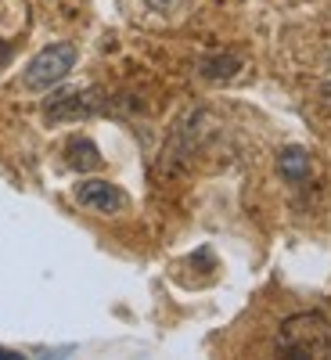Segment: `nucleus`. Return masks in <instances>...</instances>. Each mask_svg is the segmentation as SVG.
<instances>
[{
	"label": "nucleus",
	"mask_w": 331,
	"mask_h": 360,
	"mask_svg": "<svg viewBox=\"0 0 331 360\" xmlns=\"http://www.w3.org/2000/svg\"><path fill=\"white\" fill-rule=\"evenodd\" d=\"M320 101H324V105H331V83H324V86H320Z\"/></svg>",
	"instance_id": "obj_11"
},
{
	"label": "nucleus",
	"mask_w": 331,
	"mask_h": 360,
	"mask_svg": "<svg viewBox=\"0 0 331 360\" xmlns=\"http://www.w3.org/2000/svg\"><path fill=\"white\" fill-rule=\"evenodd\" d=\"M105 98L101 90L94 86H79V90H58V94H51L44 101V119L47 123H65V119H86L101 112Z\"/></svg>",
	"instance_id": "obj_3"
},
{
	"label": "nucleus",
	"mask_w": 331,
	"mask_h": 360,
	"mask_svg": "<svg viewBox=\"0 0 331 360\" xmlns=\"http://www.w3.org/2000/svg\"><path fill=\"white\" fill-rule=\"evenodd\" d=\"M65 162L76 173H90V169L101 166V152H98V144L90 141V137H72L65 144Z\"/></svg>",
	"instance_id": "obj_5"
},
{
	"label": "nucleus",
	"mask_w": 331,
	"mask_h": 360,
	"mask_svg": "<svg viewBox=\"0 0 331 360\" xmlns=\"http://www.w3.org/2000/svg\"><path fill=\"white\" fill-rule=\"evenodd\" d=\"M278 173L288 180V184H303V180L310 176V152L306 148H281V155H278Z\"/></svg>",
	"instance_id": "obj_6"
},
{
	"label": "nucleus",
	"mask_w": 331,
	"mask_h": 360,
	"mask_svg": "<svg viewBox=\"0 0 331 360\" xmlns=\"http://www.w3.org/2000/svg\"><path fill=\"white\" fill-rule=\"evenodd\" d=\"M76 65V47L72 44H51L44 47L33 62L25 69V86L29 90H47V86H58Z\"/></svg>",
	"instance_id": "obj_2"
},
{
	"label": "nucleus",
	"mask_w": 331,
	"mask_h": 360,
	"mask_svg": "<svg viewBox=\"0 0 331 360\" xmlns=\"http://www.w3.org/2000/svg\"><path fill=\"white\" fill-rule=\"evenodd\" d=\"M148 4H152L155 11H169V8L176 4V0H148Z\"/></svg>",
	"instance_id": "obj_9"
},
{
	"label": "nucleus",
	"mask_w": 331,
	"mask_h": 360,
	"mask_svg": "<svg viewBox=\"0 0 331 360\" xmlns=\"http://www.w3.org/2000/svg\"><path fill=\"white\" fill-rule=\"evenodd\" d=\"M11 54H15V47H11V44H0V65L11 62Z\"/></svg>",
	"instance_id": "obj_8"
},
{
	"label": "nucleus",
	"mask_w": 331,
	"mask_h": 360,
	"mask_svg": "<svg viewBox=\"0 0 331 360\" xmlns=\"http://www.w3.org/2000/svg\"><path fill=\"white\" fill-rule=\"evenodd\" d=\"M198 72L205 79H216V83L234 79L238 72H242V58H234V54H205L198 62Z\"/></svg>",
	"instance_id": "obj_7"
},
{
	"label": "nucleus",
	"mask_w": 331,
	"mask_h": 360,
	"mask_svg": "<svg viewBox=\"0 0 331 360\" xmlns=\"http://www.w3.org/2000/svg\"><path fill=\"white\" fill-rule=\"evenodd\" d=\"M274 349L278 356H306V360L331 356V321L317 310L288 317L274 339Z\"/></svg>",
	"instance_id": "obj_1"
},
{
	"label": "nucleus",
	"mask_w": 331,
	"mask_h": 360,
	"mask_svg": "<svg viewBox=\"0 0 331 360\" xmlns=\"http://www.w3.org/2000/svg\"><path fill=\"white\" fill-rule=\"evenodd\" d=\"M76 202L83 209H90V213H101V217H115L123 213V209L130 205L126 191H119L112 180H101V176H86L76 184Z\"/></svg>",
	"instance_id": "obj_4"
},
{
	"label": "nucleus",
	"mask_w": 331,
	"mask_h": 360,
	"mask_svg": "<svg viewBox=\"0 0 331 360\" xmlns=\"http://www.w3.org/2000/svg\"><path fill=\"white\" fill-rule=\"evenodd\" d=\"M22 353L18 349H8V346H0V360H18Z\"/></svg>",
	"instance_id": "obj_10"
}]
</instances>
